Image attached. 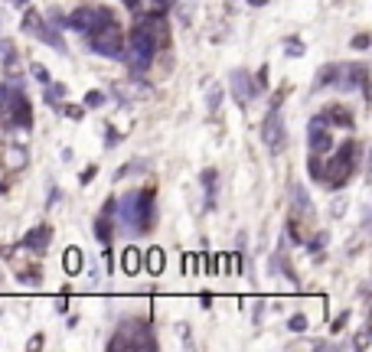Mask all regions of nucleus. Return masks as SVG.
Masks as SVG:
<instances>
[{"mask_svg": "<svg viewBox=\"0 0 372 352\" xmlns=\"http://www.w3.org/2000/svg\"><path fill=\"white\" fill-rule=\"evenodd\" d=\"M121 222H124V232L131 235H141V232H150L154 229V192H141V196H124V205H121Z\"/></svg>", "mask_w": 372, "mask_h": 352, "instance_id": "obj_1", "label": "nucleus"}, {"mask_svg": "<svg viewBox=\"0 0 372 352\" xmlns=\"http://www.w3.org/2000/svg\"><path fill=\"white\" fill-rule=\"evenodd\" d=\"M111 23H114L111 10H105V7H79V10L66 20V26H72L75 33H85V36H92V33L105 30V26H111Z\"/></svg>", "mask_w": 372, "mask_h": 352, "instance_id": "obj_2", "label": "nucleus"}, {"mask_svg": "<svg viewBox=\"0 0 372 352\" xmlns=\"http://www.w3.org/2000/svg\"><path fill=\"white\" fill-rule=\"evenodd\" d=\"M261 137H265V147L271 154H281L287 147V130H284V121H281V98H274L271 111L265 117V127H261Z\"/></svg>", "mask_w": 372, "mask_h": 352, "instance_id": "obj_3", "label": "nucleus"}, {"mask_svg": "<svg viewBox=\"0 0 372 352\" xmlns=\"http://www.w3.org/2000/svg\"><path fill=\"white\" fill-rule=\"evenodd\" d=\"M157 56V46L150 43L144 33H131V43H128V62H131V68H134V75L137 72H147L150 68V62H154Z\"/></svg>", "mask_w": 372, "mask_h": 352, "instance_id": "obj_4", "label": "nucleus"}, {"mask_svg": "<svg viewBox=\"0 0 372 352\" xmlns=\"http://www.w3.org/2000/svg\"><path fill=\"white\" fill-rule=\"evenodd\" d=\"M92 49L105 59H121L124 56V39H121L118 26L111 23V26H105V30L92 33Z\"/></svg>", "mask_w": 372, "mask_h": 352, "instance_id": "obj_5", "label": "nucleus"}, {"mask_svg": "<svg viewBox=\"0 0 372 352\" xmlns=\"http://www.w3.org/2000/svg\"><path fill=\"white\" fill-rule=\"evenodd\" d=\"M134 30L144 33V36H147L157 49H163V46H167V23H163L160 13H147V17H141V23H137Z\"/></svg>", "mask_w": 372, "mask_h": 352, "instance_id": "obj_6", "label": "nucleus"}, {"mask_svg": "<svg viewBox=\"0 0 372 352\" xmlns=\"http://www.w3.org/2000/svg\"><path fill=\"white\" fill-rule=\"evenodd\" d=\"M353 167H356V163L343 160V157L336 154L330 163H323V179H320V183H327V186H333V189H340V186L346 183L349 176H353Z\"/></svg>", "mask_w": 372, "mask_h": 352, "instance_id": "obj_7", "label": "nucleus"}, {"mask_svg": "<svg viewBox=\"0 0 372 352\" xmlns=\"http://www.w3.org/2000/svg\"><path fill=\"white\" fill-rule=\"evenodd\" d=\"M229 85H232V95H235L238 105H248V101L258 98V92H261V88L248 79V72H232L229 75Z\"/></svg>", "mask_w": 372, "mask_h": 352, "instance_id": "obj_8", "label": "nucleus"}, {"mask_svg": "<svg viewBox=\"0 0 372 352\" xmlns=\"http://www.w3.org/2000/svg\"><path fill=\"white\" fill-rule=\"evenodd\" d=\"M333 147V140H330L327 127H323V117H310V154H327V150Z\"/></svg>", "mask_w": 372, "mask_h": 352, "instance_id": "obj_9", "label": "nucleus"}, {"mask_svg": "<svg viewBox=\"0 0 372 352\" xmlns=\"http://www.w3.org/2000/svg\"><path fill=\"white\" fill-rule=\"evenodd\" d=\"M323 124H333V127H353V114H349V108H343V105H330V108H323Z\"/></svg>", "mask_w": 372, "mask_h": 352, "instance_id": "obj_10", "label": "nucleus"}, {"mask_svg": "<svg viewBox=\"0 0 372 352\" xmlns=\"http://www.w3.org/2000/svg\"><path fill=\"white\" fill-rule=\"evenodd\" d=\"M26 160H30V154H26L23 144H10V147L4 150V163H7V170H23V167H26Z\"/></svg>", "mask_w": 372, "mask_h": 352, "instance_id": "obj_11", "label": "nucleus"}, {"mask_svg": "<svg viewBox=\"0 0 372 352\" xmlns=\"http://www.w3.org/2000/svg\"><path fill=\"white\" fill-rule=\"evenodd\" d=\"M49 245V225H36L33 232L23 235V248H33V251H46Z\"/></svg>", "mask_w": 372, "mask_h": 352, "instance_id": "obj_12", "label": "nucleus"}, {"mask_svg": "<svg viewBox=\"0 0 372 352\" xmlns=\"http://www.w3.org/2000/svg\"><path fill=\"white\" fill-rule=\"evenodd\" d=\"M144 264H147V271H150V274H160V271H163V264H167V254H163V248H150L147 258H144Z\"/></svg>", "mask_w": 372, "mask_h": 352, "instance_id": "obj_13", "label": "nucleus"}, {"mask_svg": "<svg viewBox=\"0 0 372 352\" xmlns=\"http://www.w3.org/2000/svg\"><path fill=\"white\" fill-rule=\"evenodd\" d=\"M203 186H206V209H212V202H216V186H219L216 170H203Z\"/></svg>", "mask_w": 372, "mask_h": 352, "instance_id": "obj_14", "label": "nucleus"}, {"mask_svg": "<svg viewBox=\"0 0 372 352\" xmlns=\"http://www.w3.org/2000/svg\"><path fill=\"white\" fill-rule=\"evenodd\" d=\"M121 264H124V271L128 274H137L144 267V254L137 251V248H128V251H124V258H121Z\"/></svg>", "mask_w": 372, "mask_h": 352, "instance_id": "obj_15", "label": "nucleus"}, {"mask_svg": "<svg viewBox=\"0 0 372 352\" xmlns=\"http://www.w3.org/2000/svg\"><path fill=\"white\" fill-rule=\"evenodd\" d=\"M62 264H66V274H79L82 271V248H66V258H62Z\"/></svg>", "mask_w": 372, "mask_h": 352, "instance_id": "obj_16", "label": "nucleus"}, {"mask_svg": "<svg viewBox=\"0 0 372 352\" xmlns=\"http://www.w3.org/2000/svg\"><path fill=\"white\" fill-rule=\"evenodd\" d=\"M336 79H340V65H327V68H323V72H320V75H317V79H314V88H317V92H320L323 85H333Z\"/></svg>", "mask_w": 372, "mask_h": 352, "instance_id": "obj_17", "label": "nucleus"}, {"mask_svg": "<svg viewBox=\"0 0 372 352\" xmlns=\"http://www.w3.org/2000/svg\"><path fill=\"white\" fill-rule=\"evenodd\" d=\"M95 238H98L101 245H108V248H111V238H114V232H111V222H108L105 216H101L98 222H95Z\"/></svg>", "mask_w": 372, "mask_h": 352, "instance_id": "obj_18", "label": "nucleus"}, {"mask_svg": "<svg viewBox=\"0 0 372 352\" xmlns=\"http://www.w3.org/2000/svg\"><path fill=\"white\" fill-rule=\"evenodd\" d=\"M291 199H294V209H297V212H310V196H307L304 186H294Z\"/></svg>", "mask_w": 372, "mask_h": 352, "instance_id": "obj_19", "label": "nucleus"}, {"mask_svg": "<svg viewBox=\"0 0 372 352\" xmlns=\"http://www.w3.org/2000/svg\"><path fill=\"white\" fill-rule=\"evenodd\" d=\"M307 167H310V179H314V183H320V179H323V163L317 160V154H310Z\"/></svg>", "mask_w": 372, "mask_h": 352, "instance_id": "obj_20", "label": "nucleus"}, {"mask_svg": "<svg viewBox=\"0 0 372 352\" xmlns=\"http://www.w3.org/2000/svg\"><path fill=\"white\" fill-rule=\"evenodd\" d=\"M206 105H209V111H216V108L222 105V88H219V85L209 88V98H206Z\"/></svg>", "mask_w": 372, "mask_h": 352, "instance_id": "obj_21", "label": "nucleus"}, {"mask_svg": "<svg viewBox=\"0 0 372 352\" xmlns=\"http://www.w3.org/2000/svg\"><path fill=\"white\" fill-rule=\"evenodd\" d=\"M101 105H105V92H88L82 108H101Z\"/></svg>", "mask_w": 372, "mask_h": 352, "instance_id": "obj_22", "label": "nucleus"}, {"mask_svg": "<svg viewBox=\"0 0 372 352\" xmlns=\"http://www.w3.org/2000/svg\"><path fill=\"white\" fill-rule=\"evenodd\" d=\"M287 326H291L294 333H307V316H304V313H294V316H291V323H287Z\"/></svg>", "mask_w": 372, "mask_h": 352, "instance_id": "obj_23", "label": "nucleus"}, {"mask_svg": "<svg viewBox=\"0 0 372 352\" xmlns=\"http://www.w3.org/2000/svg\"><path fill=\"white\" fill-rule=\"evenodd\" d=\"M20 280H23L26 287H39V271H23V274H20Z\"/></svg>", "mask_w": 372, "mask_h": 352, "instance_id": "obj_24", "label": "nucleus"}, {"mask_svg": "<svg viewBox=\"0 0 372 352\" xmlns=\"http://www.w3.org/2000/svg\"><path fill=\"white\" fill-rule=\"evenodd\" d=\"M33 79L43 82V85H49V72H46V65H39V62H36V65H33Z\"/></svg>", "mask_w": 372, "mask_h": 352, "instance_id": "obj_25", "label": "nucleus"}, {"mask_svg": "<svg viewBox=\"0 0 372 352\" xmlns=\"http://www.w3.org/2000/svg\"><path fill=\"white\" fill-rule=\"evenodd\" d=\"M284 52H287V56H304V43H297V39H291V43L284 46Z\"/></svg>", "mask_w": 372, "mask_h": 352, "instance_id": "obj_26", "label": "nucleus"}, {"mask_svg": "<svg viewBox=\"0 0 372 352\" xmlns=\"http://www.w3.org/2000/svg\"><path fill=\"white\" fill-rule=\"evenodd\" d=\"M0 56H4V62H13V59H17V52H13L10 43H4V39H0Z\"/></svg>", "mask_w": 372, "mask_h": 352, "instance_id": "obj_27", "label": "nucleus"}, {"mask_svg": "<svg viewBox=\"0 0 372 352\" xmlns=\"http://www.w3.org/2000/svg\"><path fill=\"white\" fill-rule=\"evenodd\" d=\"M353 49H369V36H366V33H359V36L353 39Z\"/></svg>", "mask_w": 372, "mask_h": 352, "instance_id": "obj_28", "label": "nucleus"}, {"mask_svg": "<svg viewBox=\"0 0 372 352\" xmlns=\"http://www.w3.org/2000/svg\"><path fill=\"white\" fill-rule=\"evenodd\" d=\"M346 320H349V313H340V316H336V320H333V333H340V329L346 326Z\"/></svg>", "mask_w": 372, "mask_h": 352, "instance_id": "obj_29", "label": "nucleus"}, {"mask_svg": "<svg viewBox=\"0 0 372 352\" xmlns=\"http://www.w3.org/2000/svg\"><path fill=\"white\" fill-rule=\"evenodd\" d=\"M95 173H98V167H88L85 173H82V183H92V179H95Z\"/></svg>", "mask_w": 372, "mask_h": 352, "instance_id": "obj_30", "label": "nucleus"}, {"mask_svg": "<svg viewBox=\"0 0 372 352\" xmlns=\"http://www.w3.org/2000/svg\"><path fill=\"white\" fill-rule=\"evenodd\" d=\"M66 114H69V117H82V114H85V108H75V105H69V108H66Z\"/></svg>", "mask_w": 372, "mask_h": 352, "instance_id": "obj_31", "label": "nucleus"}, {"mask_svg": "<svg viewBox=\"0 0 372 352\" xmlns=\"http://www.w3.org/2000/svg\"><path fill=\"white\" fill-rule=\"evenodd\" d=\"M59 199H62V192H59V189H49V199H46V205H56Z\"/></svg>", "mask_w": 372, "mask_h": 352, "instance_id": "obj_32", "label": "nucleus"}, {"mask_svg": "<svg viewBox=\"0 0 372 352\" xmlns=\"http://www.w3.org/2000/svg\"><path fill=\"white\" fill-rule=\"evenodd\" d=\"M356 346H369V333H359V336H356Z\"/></svg>", "mask_w": 372, "mask_h": 352, "instance_id": "obj_33", "label": "nucleus"}, {"mask_svg": "<svg viewBox=\"0 0 372 352\" xmlns=\"http://www.w3.org/2000/svg\"><path fill=\"white\" fill-rule=\"evenodd\" d=\"M261 85H268V65L261 68V75H258V88H261Z\"/></svg>", "mask_w": 372, "mask_h": 352, "instance_id": "obj_34", "label": "nucleus"}, {"mask_svg": "<svg viewBox=\"0 0 372 352\" xmlns=\"http://www.w3.org/2000/svg\"><path fill=\"white\" fill-rule=\"evenodd\" d=\"M124 7H128V10H134V13H137V7H141V0H124Z\"/></svg>", "mask_w": 372, "mask_h": 352, "instance_id": "obj_35", "label": "nucleus"}, {"mask_svg": "<svg viewBox=\"0 0 372 352\" xmlns=\"http://www.w3.org/2000/svg\"><path fill=\"white\" fill-rule=\"evenodd\" d=\"M248 4H252V7H265L268 0H248Z\"/></svg>", "mask_w": 372, "mask_h": 352, "instance_id": "obj_36", "label": "nucleus"}, {"mask_svg": "<svg viewBox=\"0 0 372 352\" xmlns=\"http://www.w3.org/2000/svg\"><path fill=\"white\" fill-rule=\"evenodd\" d=\"M7 254H10V251H4V248H0V258H7Z\"/></svg>", "mask_w": 372, "mask_h": 352, "instance_id": "obj_37", "label": "nucleus"}, {"mask_svg": "<svg viewBox=\"0 0 372 352\" xmlns=\"http://www.w3.org/2000/svg\"><path fill=\"white\" fill-rule=\"evenodd\" d=\"M13 4H17V7H23V4H26V0H13Z\"/></svg>", "mask_w": 372, "mask_h": 352, "instance_id": "obj_38", "label": "nucleus"}]
</instances>
